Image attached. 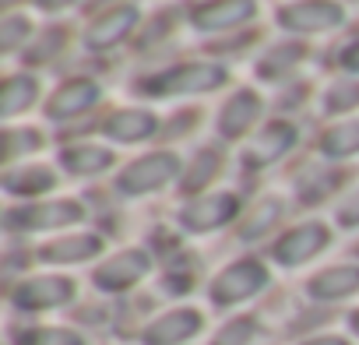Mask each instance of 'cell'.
Masks as SVG:
<instances>
[{
	"label": "cell",
	"mask_w": 359,
	"mask_h": 345,
	"mask_svg": "<svg viewBox=\"0 0 359 345\" xmlns=\"http://www.w3.org/2000/svg\"><path fill=\"white\" fill-rule=\"evenodd\" d=\"M95 99H99V88L92 85V81H67V85H60L57 92H53V99H50V106H46V113L53 116V120H67V116H78V113H85L88 106H95Z\"/></svg>",
	"instance_id": "cell-13"
},
{
	"label": "cell",
	"mask_w": 359,
	"mask_h": 345,
	"mask_svg": "<svg viewBox=\"0 0 359 345\" xmlns=\"http://www.w3.org/2000/svg\"><path fill=\"white\" fill-rule=\"evenodd\" d=\"M320 151L327 158H348V155H355L359 151V120H348V123L331 127L320 137Z\"/></svg>",
	"instance_id": "cell-20"
},
{
	"label": "cell",
	"mask_w": 359,
	"mask_h": 345,
	"mask_svg": "<svg viewBox=\"0 0 359 345\" xmlns=\"http://www.w3.org/2000/svg\"><path fill=\"white\" fill-rule=\"evenodd\" d=\"M264 285H268V268L261 261L247 257V261H236V264L222 268L212 278V289L208 292H212V303L215 306H236V303L257 296Z\"/></svg>",
	"instance_id": "cell-1"
},
{
	"label": "cell",
	"mask_w": 359,
	"mask_h": 345,
	"mask_svg": "<svg viewBox=\"0 0 359 345\" xmlns=\"http://www.w3.org/2000/svg\"><path fill=\"white\" fill-rule=\"evenodd\" d=\"M137 22V11L134 8H116V11H106L88 32H85V46L92 50H106L113 43H120Z\"/></svg>",
	"instance_id": "cell-15"
},
{
	"label": "cell",
	"mask_w": 359,
	"mask_h": 345,
	"mask_svg": "<svg viewBox=\"0 0 359 345\" xmlns=\"http://www.w3.org/2000/svg\"><path fill=\"white\" fill-rule=\"evenodd\" d=\"M176 172H180V158H176L172 151H151V155L130 162V165L120 172L116 187H120L123 194H148V191H158L162 184H169Z\"/></svg>",
	"instance_id": "cell-2"
},
{
	"label": "cell",
	"mask_w": 359,
	"mask_h": 345,
	"mask_svg": "<svg viewBox=\"0 0 359 345\" xmlns=\"http://www.w3.org/2000/svg\"><path fill=\"white\" fill-rule=\"evenodd\" d=\"M348 324H352V331H355V334H359V310H355V313H352V317H348Z\"/></svg>",
	"instance_id": "cell-33"
},
{
	"label": "cell",
	"mask_w": 359,
	"mask_h": 345,
	"mask_svg": "<svg viewBox=\"0 0 359 345\" xmlns=\"http://www.w3.org/2000/svg\"><path fill=\"white\" fill-rule=\"evenodd\" d=\"M292 141H296V130H292L289 123H271V127H264V130L247 144L243 158H247L250 165H268V162H275L282 151H289Z\"/></svg>",
	"instance_id": "cell-14"
},
{
	"label": "cell",
	"mask_w": 359,
	"mask_h": 345,
	"mask_svg": "<svg viewBox=\"0 0 359 345\" xmlns=\"http://www.w3.org/2000/svg\"><path fill=\"white\" fill-rule=\"evenodd\" d=\"M64 165H67L71 172H85V177H92V172H102V169L113 165V151L92 148V144H85V148H67V151H64Z\"/></svg>",
	"instance_id": "cell-21"
},
{
	"label": "cell",
	"mask_w": 359,
	"mask_h": 345,
	"mask_svg": "<svg viewBox=\"0 0 359 345\" xmlns=\"http://www.w3.org/2000/svg\"><path fill=\"white\" fill-rule=\"evenodd\" d=\"M226 81L222 67L212 64H191V67H176L169 74H158L155 81H148L144 88L151 92H169V95H184V92H212Z\"/></svg>",
	"instance_id": "cell-5"
},
{
	"label": "cell",
	"mask_w": 359,
	"mask_h": 345,
	"mask_svg": "<svg viewBox=\"0 0 359 345\" xmlns=\"http://www.w3.org/2000/svg\"><path fill=\"white\" fill-rule=\"evenodd\" d=\"M106 134L113 141H141V137H151L155 134V116L144 113V109H120L106 120Z\"/></svg>",
	"instance_id": "cell-18"
},
{
	"label": "cell",
	"mask_w": 359,
	"mask_h": 345,
	"mask_svg": "<svg viewBox=\"0 0 359 345\" xmlns=\"http://www.w3.org/2000/svg\"><path fill=\"white\" fill-rule=\"evenodd\" d=\"M22 32L29 36V22H22V18H4V36H0V39H4V50H15L18 46V39H22Z\"/></svg>",
	"instance_id": "cell-29"
},
{
	"label": "cell",
	"mask_w": 359,
	"mask_h": 345,
	"mask_svg": "<svg viewBox=\"0 0 359 345\" xmlns=\"http://www.w3.org/2000/svg\"><path fill=\"white\" fill-rule=\"evenodd\" d=\"M306 292L310 299H345L352 292H359V264H334V268H324L320 275H313L306 282Z\"/></svg>",
	"instance_id": "cell-12"
},
{
	"label": "cell",
	"mask_w": 359,
	"mask_h": 345,
	"mask_svg": "<svg viewBox=\"0 0 359 345\" xmlns=\"http://www.w3.org/2000/svg\"><path fill=\"white\" fill-rule=\"evenodd\" d=\"M324 247H327V229L320 222H303L275 243V261L285 264V268H296V264L317 257Z\"/></svg>",
	"instance_id": "cell-8"
},
{
	"label": "cell",
	"mask_w": 359,
	"mask_h": 345,
	"mask_svg": "<svg viewBox=\"0 0 359 345\" xmlns=\"http://www.w3.org/2000/svg\"><path fill=\"white\" fill-rule=\"evenodd\" d=\"M334 219H338V226H345V229L359 226V191H352V194H348V198L338 205Z\"/></svg>",
	"instance_id": "cell-28"
},
{
	"label": "cell",
	"mask_w": 359,
	"mask_h": 345,
	"mask_svg": "<svg viewBox=\"0 0 359 345\" xmlns=\"http://www.w3.org/2000/svg\"><path fill=\"white\" fill-rule=\"evenodd\" d=\"M74 296V282L64 278V275H39V278H29L22 282L15 292H11V303L22 306V310H50V306H60Z\"/></svg>",
	"instance_id": "cell-4"
},
{
	"label": "cell",
	"mask_w": 359,
	"mask_h": 345,
	"mask_svg": "<svg viewBox=\"0 0 359 345\" xmlns=\"http://www.w3.org/2000/svg\"><path fill=\"white\" fill-rule=\"evenodd\" d=\"M257 15L254 0H219V4H208L201 11H194V25L201 32H222V29H236L247 18Z\"/></svg>",
	"instance_id": "cell-11"
},
{
	"label": "cell",
	"mask_w": 359,
	"mask_h": 345,
	"mask_svg": "<svg viewBox=\"0 0 359 345\" xmlns=\"http://www.w3.org/2000/svg\"><path fill=\"white\" fill-rule=\"evenodd\" d=\"M341 67H345V71H355V74H359V43H352V46H348V50L341 53Z\"/></svg>",
	"instance_id": "cell-30"
},
{
	"label": "cell",
	"mask_w": 359,
	"mask_h": 345,
	"mask_svg": "<svg viewBox=\"0 0 359 345\" xmlns=\"http://www.w3.org/2000/svg\"><path fill=\"white\" fill-rule=\"evenodd\" d=\"M359 102V85H334L327 92V109H348Z\"/></svg>",
	"instance_id": "cell-27"
},
{
	"label": "cell",
	"mask_w": 359,
	"mask_h": 345,
	"mask_svg": "<svg viewBox=\"0 0 359 345\" xmlns=\"http://www.w3.org/2000/svg\"><path fill=\"white\" fill-rule=\"evenodd\" d=\"M254 334H257V320L254 317H236L212 338V345H250Z\"/></svg>",
	"instance_id": "cell-25"
},
{
	"label": "cell",
	"mask_w": 359,
	"mask_h": 345,
	"mask_svg": "<svg viewBox=\"0 0 359 345\" xmlns=\"http://www.w3.org/2000/svg\"><path fill=\"white\" fill-rule=\"evenodd\" d=\"M144 275H148V254H144V250H120V254H113L106 264L95 268L92 282H95L99 289H106V292H123V289H130L134 282H141Z\"/></svg>",
	"instance_id": "cell-7"
},
{
	"label": "cell",
	"mask_w": 359,
	"mask_h": 345,
	"mask_svg": "<svg viewBox=\"0 0 359 345\" xmlns=\"http://www.w3.org/2000/svg\"><path fill=\"white\" fill-rule=\"evenodd\" d=\"M18 345H85V341L71 327H32L18 338Z\"/></svg>",
	"instance_id": "cell-24"
},
{
	"label": "cell",
	"mask_w": 359,
	"mask_h": 345,
	"mask_svg": "<svg viewBox=\"0 0 359 345\" xmlns=\"http://www.w3.org/2000/svg\"><path fill=\"white\" fill-rule=\"evenodd\" d=\"M303 345H348V341L338 338V334H320V338H306Z\"/></svg>",
	"instance_id": "cell-31"
},
{
	"label": "cell",
	"mask_w": 359,
	"mask_h": 345,
	"mask_svg": "<svg viewBox=\"0 0 359 345\" xmlns=\"http://www.w3.org/2000/svg\"><path fill=\"white\" fill-rule=\"evenodd\" d=\"M53 184H57V177H53V169H46V165H25V169L8 172L4 177V191L8 194H43Z\"/></svg>",
	"instance_id": "cell-19"
},
{
	"label": "cell",
	"mask_w": 359,
	"mask_h": 345,
	"mask_svg": "<svg viewBox=\"0 0 359 345\" xmlns=\"http://www.w3.org/2000/svg\"><path fill=\"white\" fill-rule=\"evenodd\" d=\"M85 219V208L78 201H50V205H32V208H11L8 226L11 229H60L74 226Z\"/></svg>",
	"instance_id": "cell-3"
},
{
	"label": "cell",
	"mask_w": 359,
	"mask_h": 345,
	"mask_svg": "<svg viewBox=\"0 0 359 345\" xmlns=\"http://www.w3.org/2000/svg\"><path fill=\"white\" fill-rule=\"evenodd\" d=\"M198 158H201V165L194 162V169H191V177H187V187H205V184H208V177H212V172H215V165H219L215 151H201Z\"/></svg>",
	"instance_id": "cell-26"
},
{
	"label": "cell",
	"mask_w": 359,
	"mask_h": 345,
	"mask_svg": "<svg viewBox=\"0 0 359 345\" xmlns=\"http://www.w3.org/2000/svg\"><path fill=\"white\" fill-rule=\"evenodd\" d=\"M205 324V317L191 306H180V310H169L162 317H155L144 331H141V341L144 345H184L191 334H198Z\"/></svg>",
	"instance_id": "cell-6"
},
{
	"label": "cell",
	"mask_w": 359,
	"mask_h": 345,
	"mask_svg": "<svg viewBox=\"0 0 359 345\" xmlns=\"http://www.w3.org/2000/svg\"><path fill=\"white\" fill-rule=\"evenodd\" d=\"M102 250V240L85 233V236H64L57 243H46L43 247V261L50 264H74V261H88Z\"/></svg>",
	"instance_id": "cell-17"
},
{
	"label": "cell",
	"mask_w": 359,
	"mask_h": 345,
	"mask_svg": "<svg viewBox=\"0 0 359 345\" xmlns=\"http://www.w3.org/2000/svg\"><path fill=\"white\" fill-rule=\"evenodd\" d=\"M67 4H74V0H39V8H46V11H53V8H67Z\"/></svg>",
	"instance_id": "cell-32"
},
{
	"label": "cell",
	"mask_w": 359,
	"mask_h": 345,
	"mask_svg": "<svg viewBox=\"0 0 359 345\" xmlns=\"http://www.w3.org/2000/svg\"><path fill=\"white\" fill-rule=\"evenodd\" d=\"M261 116V99L254 92H240L236 99L226 102L222 116H219V130L226 137H240L247 127H254V120Z\"/></svg>",
	"instance_id": "cell-16"
},
{
	"label": "cell",
	"mask_w": 359,
	"mask_h": 345,
	"mask_svg": "<svg viewBox=\"0 0 359 345\" xmlns=\"http://www.w3.org/2000/svg\"><path fill=\"white\" fill-rule=\"evenodd\" d=\"M236 212H240L236 194H208V198L191 201L184 212H180V222H184V229H191V233H208V229L226 226Z\"/></svg>",
	"instance_id": "cell-9"
},
{
	"label": "cell",
	"mask_w": 359,
	"mask_h": 345,
	"mask_svg": "<svg viewBox=\"0 0 359 345\" xmlns=\"http://www.w3.org/2000/svg\"><path fill=\"white\" fill-rule=\"evenodd\" d=\"M36 95V81L29 74H18V78H8L4 81V95H0V113L4 116H15L18 109H25Z\"/></svg>",
	"instance_id": "cell-22"
},
{
	"label": "cell",
	"mask_w": 359,
	"mask_h": 345,
	"mask_svg": "<svg viewBox=\"0 0 359 345\" xmlns=\"http://www.w3.org/2000/svg\"><path fill=\"white\" fill-rule=\"evenodd\" d=\"M278 219H282V201H278V198H264V201L257 205V212L250 215V222L243 226V233H240V236H243V240L264 236V233H268Z\"/></svg>",
	"instance_id": "cell-23"
},
{
	"label": "cell",
	"mask_w": 359,
	"mask_h": 345,
	"mask_svg": "<svg viewBox=\"0 0 359 345\" xmlns=\"http://www.w3.org/2000/svg\"><path fill=\"white\" fill-rule=\"evenodd\" d=\"M345 22V11L334 4H320V0H306V4H292L278 11V25L292 32H324Z\"/></svg>",
	"instance_id": "cell-10"
}]
</instances>
